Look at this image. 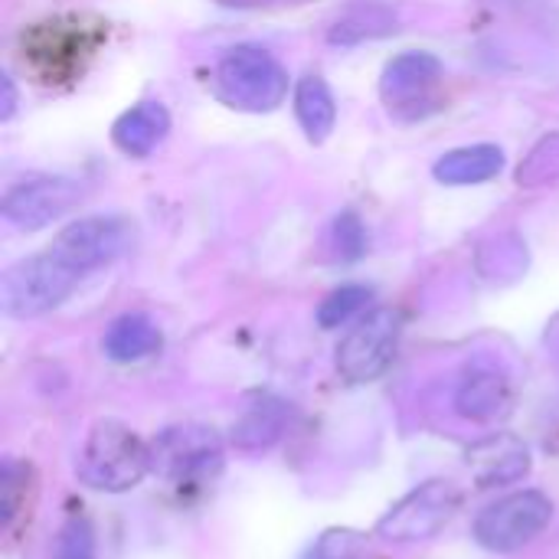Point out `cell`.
<instances>
[{
    "instance_id": "cell-19",
    "label": "cell",
    "mask_w": 559,
    "mask_h": 559,
    "mask_svg": "<svg viewBox=\"0 0 559 559\" xmlns=\"http://www.w3.org/2000/svg\"><path fill=\"white\" fill-rule=\"evenodd\" d=\"M370 298H373V292H370L367 285H341V288H334V292L321 301V308H318V324H321V328H341V324H347L354 314H360V311L370 305Z\"/></svg>"
},
{
    "instance_id": "cell-4",
    "label": "cell",
    "mask_w": 559,
    "mask_h": 559,
    "mask_svg": "<svg viewBox=\"0 0 559 559\" xmlns=\"http://www.w3.org/2000/svg\"><path fill=\"white\" fill-rule=\"evenodd\" d=\"M554 518V501L544 491H518L485 508L475 521V540L491 554H514L537 540Z\"/></svg>"
},
{
    "instance_id": "cell-20",
    "label": "cell",
    "mask_w": 559,
    "mask_h": 559,
    "mask_svg": "<svg viewBox=\"0 0 559 559\" xmlns=\"http://www.w3.org/2000/svg\"><path fill=\"white\" fill-rule=\"evenodd\" d=\"M559 180V134L544 138L518 167V183L521 187H544Z\"/></svg>"
},
{
    "instance_id": "cell-14",
    "label": "cell",
    "mask_w": 559,
    "mask_h": 559,
    "mask_svg": "<svg viewBox=\"0 0 559 559\" xmlns=\"http://www.w3.org/2000/svg\"><path fill=\"white\" fill-rule=\"evenodd\" d=\"M511 403H514L511 383L504 373H495V370H475L455 393V409L475 423H495L508 416Z\"/></svg>"
},
{
    "instance_id": "cell-22",
    "label": "cell",
    "mask_w": 559,
    "mask_h": 559,
    "mask_svg": "<svg viewBox=\"0 0 559 559\" xmlns=\"http://www.w3.org/2000/svg\"><path fill=\"white\" fill-rule=\"evenodd\" d=\"M52 559H95V534L85 518H69L56 537Z\"/></svg>"
},
{
    "instance_id": "cell-21",
    "label": "cell",
    "mask_w": 559,
    "mask_h": 559,
    "mask_svg": "<svg viewBox=\"0 0 559 559\" xmlns=\"http://www.w3.org/2000/svg\"><path fill=\"white\" fill-rule=\"evenodd\" d=\"M305 559H377V557H373L370 544H367L360 534H350V531H331V534H324V537L311 547V554H308Z\"/></svg>"
},
{
    "instance_id": "cell-3",
    "label": "cell",
    "mask_w": 559,
    "mask_h": 559,
    "mask_svg": "<svg viewBox=\"0 0 559 559\" xmlns=\"http://www.w3.org/2000/svg\"><path fill=\"white\" fill-rule=\"evenodd\" d=\"M82 275L59 262L49 249L10 265L0 278V308L10 318H39L59 308Z\"/></svg>"
},
{
    "instance_id": "cell-2",
    "label": "cell",
    "mask_w": 559,
    "mask_h": 559,
    "mask_svg": "<svg viewBox=\"0 0 559 559\" xmlns=\"http://www.w3.org/2000/svg\"><path fill=\"white\" fill-rule=\"evenodd\" d=\"M151 449L118 419H98L85 439L79 475L95 491H128L151 472Z\"/></svg>"
},
{
    "instance_id": "cell-6",
    "label": "cell",
    "mask_w": 559,
    "mask_h": 559,
    "mask_svg": "<svg viewBox=\"0 0 559 559\" xmlns=\"http://www.w3.org/2000/svg\"><path fill=\"white\" fill-rule=\"evenodd\" d=\"M403 334V314L393 308L370 311L337 347V370L350 383H370L386 373Z\"/></svg>"
},
{
    "instance_id": "cell-1",
    "label": "cell",
    "mask_w": 559,
    "mask_h": 559,
    "mask_svg": "<svg viewBox=\"0 0 559 559\" xmlns=\"http://www.w3.org/2000/svg\"><path fill=\"white\" fill-rule=\"evenodd\" d=\"M213 92L239 111H275L288 95V72L262 46H233L213 69Z\"/></svg>"
},
{
    "instance_id": "cell-17",
    "label": "cell",
    "mask_w": 559,
    "mask_h": 559,
    "mask_svg": "<svg viewBox=\"0 0 559 559\" xmlns=\"http://www.w3.org/2000/svg\"><path fill=\"white\" fill-rule=\"evenodd\" d=\"M295 115H298L308 141H314V144L328 141V134L334 131V121H337V105H334V95H331V88H328V82L321 75L298 79Z\"/></svg>"
},
{
    "instance_id": "cell-12",
    "label": "cell",
    "mask_w": 559,
    "mask_h": 559,
    "mask_svg": "<svg viewBox=\"0 0 559 559\" xmlns=\"http://www.w3.org/2000/svg\"><path fill=\"white\" fill-rule=\"evenodd\" d=\"M468 472L478 481V488H498L514 485L531 472V452L518 436L498 432L465 452Z\"/></svg>"
},
{
    "instance_id": "cell-9",
    "label": "cell",
    "mask_w": 559,
    "mask_h": 559,
    "mask_svg": "<svg viewBox=\"0 0 559 559\" xmlns=\"http://www.w3.org/2000/svg\"><path fill=\"white\" fill-rule=\"evenodd\" d=\"M82 200V187L69 177H33L7 190L3 216L16 229H43Z\"/></svg>"
},
{
    "instance_id": "cell-24",
    "label": "cell",
    "mask_w": 559,
    "mask_h": 559,
    "mask_svg": "<svg viewBox=\"0 0 559 559\" xmlns=\"http://www.w3.org/2000/svg\"><path fill=\"white\" fill-rule=\"evenodd\" d=\"M0 85H3V111H0V115H3V118H10V115H13V105H16L13 79H10V75H3V82H0Z\"/></svg>"
},
{
    "instance_id": "cell-8",
    "label": "cell",
    "mask_w": 559,
    "mask_h": 559,
    "mask_svg": "<svg viewBox=\"0 0 559 559\" xmlns=\"http://www.w3.org/2000/svg\"><path fill=\"white\" fill-rule=\"evenodd\" d=\"M223 442L206 426H174L151 445V465L170 481H190L219 468Z\"/></svg>"
},
{
    "instance_id": "cell-23",
    "label": "cell",
    "mask_w": 559,
    "mask_h": 559,
    "mask_svg": "<svg viewBox=\"0 0 559 559\" xmlns=\"http://www.w3.org/2000/svg\"><path fill=\"white\" fill-rule=\"evenodd\" d=\"M334 246H337L341 259H360L364 255L367 233H364V223L357 219V213L337 216V223H334Z\"/></svg>"
},
{
    "instance_id": "cell-10",
    "label": "cell",
    "mask_w": 559,
    "mask_h": 559,
    "mask_svg": "<svg viewBox=\"0 0 559 559\" xmlns=\"http://www.w3.org/2000/svg\"><path fill=\"white\" fill-rule=\"evenodd\" d=\"M439 79H442V62L432 52H403L383 69L380 95L390 111L419 115L423 105H432Z\"/></svg>"
},
{
    "instance_id": "cell-15",
    "label": "cell",
    "mask_w": 559,
    "mask_h": 559,
    "mask_svg": "<svg viewBox=\"0 0 559 559\" xmlns=\"http://www.w3.org/2000/svg\"><path fill=\"white\" fill-rule=\"evenodd\" d=\"M504 167V151L498 144H472V147H459L449 151L436 160L432 174L439 183L449 187H468V183H485L491 177H498Z\"/></svg>"
},
{
    "instance_id": "cell-13",
    "label": "cell",
    "mask_w": 559,
    "mask_h": 559,
    "mask_svg": "<svg viewBox=\"0 0 559 559\" xmlns=\"http://www.w3.org/2000/svg\"><path fill=\"white\" fill-rule=\"evenodd\" d=\"M170 131V115L160 102H141L111 124V141L128 157H147Z\"/></svg>"
},
{
    "instance_id": "cell-7",
    "label": "cell",
    "mask_w": 559,
    "mask_h": 559,
    "mask_svg": "<svg viewBox=\"0 0 559 559\" xmlns=\"http://www.w3.org/2000/svg\"><path fill=\"white\" fill-rule=\"evenodd\" d=\"M131 239V229L118 216H85L69 223L49 246V252L66 262L72 272L88 275L108 262H115Z\"/></svg>"
},
{
    "instance_id": "cell-11",
    "label": "cell",
    "mask_w": 559,
    "mask_h": 559,
    "mask_svg": "<svg viewBox=\"0 0 559 559\" xmlns=\"http://www.w3.org/2000/svg\"><path fill=\"white\" fill-rule=\"evenodd\" d=\"M92 46L95 43L85 39L82 26L46 23V26L29 33L26 52H29V62L36 66V72L46 82H59V79L72 75L75 69H82V56H88Z\"/></svg>"
},
{
    "instance_id": "cell-5",
    "label": "cell",
    "mask_w": 559,
    "mask_h": 559,
    "mask_svg": "<svg viewBox=\"0 0 559 559\" xmlns=\"http://www.w3.org/2000/svg\"><path fill=\"white\" fill-rule=\"evenodd\" d=\"M462 508V491L452 481H426L409 491L393 511L377 524V534L393 544H416L429 540L449 527V521Z\"/></svg>"
},
{
    "instance_id": "cell-18",
    "label": "cell",
    "mask_w": 559,
    "mask_h": 559,
    "mask_svg": "<svg viewBox=\"0 0 559 559\" xmlns=\"http://www.w3.org/2000/svg\"><path fill=\"white\" fill-rule=\"evenodd\" d=\"M282 423H285V409L282 403H259L252 406L233 429V442L239 449H262L269 442L278 439L282 432Z\"/></svg>"
},
{
    "instance_id": "cell-16",
    "label": "cell",
    "mask_w": 559,
    "mask_h": 559,
    "mask_svg": "<svg viewBox=\"0 0 559 559\" xmlns=\"http://www.w3.org/2000/svg\"><path fill=\"white\" fill-rule=\"evenodd\" d=\"M157 347H160V331L147 314H121L118 321H111V328L105 331V341H102V350L115 364L144 360Z\"/></svg>"
}]
</instances>
